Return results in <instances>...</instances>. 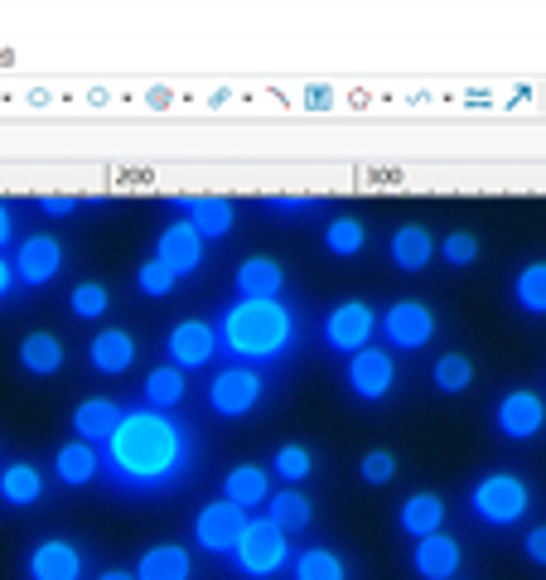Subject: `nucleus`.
I'll list each match as a JSON object with an SVG mask.
<instances>
[{"label":"nucleus","mask_w":546,"mask_h":580,"mask_svg":"<svg viewBox=\"0 0 546 580\" xmlns=\"http://www.w3.org/2000/svg\"><path fill=\"white\" fill-rule=\"evenodd\" d=\"M107 470L121 488H136V494L170 488L189 470V435L180 421H170L155 407L121 411L107 440Z\"/></svg>","instance_id":"obj_1"},{"label":"nucleus","mask_w":546,"mask_h":580,"mask_svg":"<svg viewBox=\"0 0 546 580\" xmlns=\"http://www.w3.org/2000/svg\"><path fill=\"white\" fill-rule=\"evenodd\" d=\"M222 349L232 359L247 363H271L291 349L295 339V315L281 305V300H238V305L222 315Z\"/></svg>","instance_id":"obj_2"},{"label":"nucleus","mask_w":546,"mask_h":580,"mask_svg":"<svg viewBox=\"0 0 546 580\" xmlns=\"http://www.w3.org/2000/svg\"><path fill=\"white\" fill-rule=\"evenodd\" d=\"M232 556H238V571L242 576L266 580V576H276L286 561H291V542H286V532L276 528L271 518H247V528H242Z\"/></svg>","instance_id":"obj_3"},{"label":"nucleus","mask_w":546,"mask_h":580,"mask_svg":"<svg viewBox=\"0 0 546 580\" xmlns=\"http://www.w3.org/2000/svg\"><path fill=\"white\" fill-rule=\"evenodd\" d=\"M474 512L478 522H488V528H508V522H518L522 512H527V484L512 474H488L474 484Z\"/></svg>","instance_id":"obj_4"},{"label":"nucleus","mask_w":546,"mask_h":580,"mask_svg":"<svg viewBox=\"0 0 546 580\" xmlns=\"http://www.w3.org/2000/svg\"><path fill=\"white\" fill-rule=\"evenodd\" d=\"M256 401H262V377L252 367H222L214 387H208V407L218 416H247Z\"/></svg>","instance_id":"obj_5"},{"label":"nucleus","mask_w":546,"mask_h":580,"mask_svg":"<svg viewBox=\"0 0 546 580\" xmlns=\"http://www.w3.org/2000/svg\"><path fill=\"white\" fill-rule=\"evenodd\" d=\"M242 528H247V512H242V508H232L228 498H222V504H208L204 512H198L194 537H198V546H204V552H214V556H232V546H238Z\"/></svg>","instance_id":"obj_6"},{"label":"nucleus","mask_w":546,"mask_h":580,"mask_svg":"<svg viewBox=\"0 0 546 580\" xmlns=\"http://www.w3.org/2000/svg\"><path fill=\"white\" fill-rule=\"evenodd\" d=\"M373 329H377L373 310H367L363 300H349V305L329 310V319H325V343H329V349H339V353H359V349H367Z\"/></svg>","instance_id":"obj_7"},{"label":"nucleus","mask_w":546,"mask_h":580,"mask_svg":"<svg viewBox=\"0 0 546 580\" xmlns=\"http://www.w3.org/2000/svg\"><path fill=\"white\" fill-rule=\"evenodd\" d=\"M165 349H170V359H174L180 373H189V367H204L218 353V329L204 325V319H184V325L170 329Z\"/></svg>","instance_id":"obj_8"},{"label":"nucleus","mask_w":546,"mask_h":580,"mask_svg":"<svg viewBox=\"0 0 546 580\" xmlns=\"http://www.w3.org/2000/svg\"><path fill=\"white\" fill-rule=\"evenodd\" d=\"M392 383H397V363L387 359L383 349H359L349 359V387L363 401H383L387 392H392Z\"/></svg>","instance_id":"obj_9"},{"label":"nucleus","mask_w":546,"mask_h":580,"mask_svg":"<svg viewBox=\"0 0 546 580\" xmlns=\"http://www.w3.org/2000/svg\"><path fill=\"white\" fill-rule=\"evenodd\" d=\"M387 343L392 349H426L430 334H436V315H430L421 300H401V305L387 310Z\"/></svg>","instance_id":"obj_10"},{"label":"nucleus","mask_w":546,"mask_h":580,"mask_svg":"<svg viewBox=\"0 0 546 580\" xmlns=\"http://www.w3.org/2000/svg\"><path fill=\"white\" fill-rule=\"evenodd\" d=\"M155 262H165L174 276H194L198 266H204V238L194 232V222H170V228L160 232Z\"/></svg>","instance_id":"obj_11"},{"label":"nucleus","mask_w":546,"mask_h":580,"mask_svg":"<svg viewBox=\"0 0 546 580\" xmlns=\"http://www.w3.org/2000/svg\"><path fill=\"white\" fill-rule=\"evenodd\" d=\"M170 208H180L184 222H194V232L204 242L208 238H228V232H232V204H228V198H218V194H204V198L174 194Z\"/></svg>","instance_id":"obj_12"},{"label":"nucleus","mask_w":546,"mask_h":580,"mask_svg":"<svg viewBox=\"0 0 546 580\" xmlns=\"http://www.w3.org/2000/svg\"><path fill=\"white\" fill-rule=\"evenodd\" d=\"M15 281L20 286H49L53 276H59V266H63V247L53 238H29L25 247L15 252Z\"/></svg>","instance_id":"obj_13"},{"label":"nucleus","mask_w":546,"mask_h":580,"mask_svg":"<svg viewBox=\"0 0 546 580\" xmlns=\"http://www.w3.org/2000/svg\"><path fill=\"white\" fill-rule=\"evenodd\" d=\"M542 426H546V407L537 392H508L498 401V431L508 440H532Z\"/></svg>","instance_id":"obj_14"},{"label":"nucleus","mask_w":546,"mask_h":580,"mask_svg":"<svg viewBox=\"0 0 546 580\" xmlns=\"http://www.w3.org/2000/svg\"><path fill=\"white\" fill-rule=\"evenodd\" d=\"M83 576V552L73 542H39L29 556V580H77Z\"/></svg>","instance_id":"obj_15"},{"label":"nucleus","mask_w":546,"mask_h":580,"mask_svg":"<svg viewBox=\"0 0 546 580\" xmlns=\"http://www.w3.org/2000/svg\"><path fill=\"white\" fill-rule=\"evenodd\" d=\"M281 286H286V271L281 262L271 256H247L238 266V295L242 300H281Z\"/></svg>","instance_id":"obj_16"},{"label":"nucleus","mask_w":546,"mask_h":580,"mask_svg":"<svg viewBox=\"0 0 546 580\" xmlns=\"http://www.w3.org/2000/svg\"><path fill=\"white\" fill-rule=\"evenodd\" d=\"M416 576H426V580H450L454 571H460V542L454 537H445V532H430V537H421L416 542Z\"/></svg>","instance_id":"obj_17"},{"label":"nucleus","mask_w":546,"mask_h":580,"mask_svg":"<svg viewBox=\"0 0 546 580\" xmlns=\"http://www.w3.org/2000/svg\"><path fill=\"white\" fill-rule=\"evenodd\" d=\"M266 488H271V479H266L262 464H238L228 479H222V498H228L232 508H256V504H266Z\"/></svg>","instance_id":"obj_18"},{"label":"nucleus","mask_w":546,"mask_h":580,"mask_svg":"<svg viewBox=\"0 0 546 580\" xmlns=\"http://www.w3.org/2000/svg\"><path fill=\"white\" fill-rule=\"evenodd\" d=\"M131 363H136V343H131L126 329H102L93 339V367L97 373L117 377V373H126Z\"/></svg>","instance_id":"obj_19"},{"label":"nucleus","mask_w":546,"mask_h":580,"mask_svg":"<svg viewBox=\"0 0 546 580\" xmlns=\"http://www.w3.org/2000/svg\"><path fill=\"white\" fill-rule=\"evenodd\" d=\"M430 256H436V238H430L426 228H416V222L401 228L392 238V262L401 266V271H426Z\"/></svg>","instance_id":"obj_20"},{"label":"nucleus","mask_w":546,"mask_h":580,"mask_svg":"<svg viewBox=\"0 0 546 580\" xmlns=\"http://www.w3.org/2000/svg\"><path fill=\"white\" fill-rule=\"evenodd\" d=\"M117 421H121V407H117V401L93 397V401H83V407H77L73 426H77V435H83L87 445H93V440H111V431H117Z\"/></svg>","instance_id":"obj_21"},{"label":"nucleus","mask_w":546,"mask_h":580,"mask_svg":"<svg viewBox=\"0 0 546 580\" xmlns=\"http://www.w3.org/2000/svg\"><path fill=\"white\" fill-rule=\"evenodd\" d=\"M440 522H445V504L436 494H416V498H407V508H401V532L407 537H430V532H440Z\"/></svg>","instance_id":"obj_22"},{"label":"nucleus","mask_w":546,"mask_h":580,"mask_svg":"<svg viewBox=\"0 0 546 580\" xmlns=\"http://www.w3.org/2000/svg\"><path fill=\"white\" fill-rule=\"evenodd\" d=\"M136 580H189V552L184 546H150L136 566Z\"/></svg>","instance_id":"obj_23"},{"label":"nucleus","mask_w":546,"mask_h":580,"mask_svg":"<svg viewBox=\"0 0 546 580\" xmlns=\"http://www.w3.org/2000/svg\"><path fill=\"white\" fill-rule=\"evenodd\" d=\"M0 498H5L10 508H29L44 498V479L35 464H10L5 474H0Z\"/></svg>","instance_id":"obj_24"},{"label":"nucleus","mask_w":546,"mask_h":580,"mask_svg":"<svg viewBox=\"0 0 546 580\" xmlns=\"http://www.w3.org/2000/svg\"><path fill=\"white\" fill-rule=\"evenodd\" d=\"M20 367L35 377H49L63 367V343L53 339V334H29L25 343H20Z\"/></svg>","instance_id":"obj_25"},{"label":"nucleus","mask_w":546,"mask_h":580,"mask_svg":"<svg viewBox=\"0 0 546 580\" xmlns=\"http://www.w3.org/2000/svg\"><path fill=\"white\" fill-rule=\"evenodd\" d=\"M53 470H59L63 484H93L97 479V450L87 440H73V445H63L59 450V460H53Z\"/></svg>","instance_id":"obj_26"},{"label":"nucleus","mask_w":546,"mask_h":580,"mask_svg":"<svg viewBox=\"0 0 546 580\" xmlns=\"http://www.w3.org/2000/svg\"><path fill=\"white\" fill-rule=\"evenodd\" d=\"M310 518H315V508H310V498L295 494V488H286V494L271 498V522L286 532V537H291V532H305Z\"/></svg>","instance_id":"obj_27"},{"label":"nucleus","mask_w":546,"mask_h":580,"mask_svg":"<svg viewBox=\"0 0 546 580\" xmlns=\"http://www.w3.org/2000/svg\"><path fill=\"white\" fill-rule=\"evenodd\" d=\"M146 401L155 411H174L184 401V373L180 367H155L146 377Z\"/></svg>","instance_id":"obj_28"},{"label":"nucleus","mask_w":546,"mask_h":580,"mask_svg":"<svg viewBox=\"0 0 546 580\" xmlns=\"http://www.w3.org/2000/svg\"><path fill=\"white\" fill-rule=\"evenodd\" d=\"M512 295H518L522 310H532V315H546V262H532L518 271V286H512Z\"/></svg>","instance_id":"obj_29"},{"label":"nucleus","mask_w":546,"mask_h":580,"mask_svg":"<svg viewBox=\"0 0 546 580\" xmlns=\"http://www.w3.org/2000/svg\"><path fill=\"white\" fill-rule=\"evenodd\" d=\"M363 242H367V232H363L359 218H333L329 232H325V247H329L333 256H359Z\"/></svg>","instance_id":"obj_30"},{"label":"nucleus","mask_w":546,"mask_h":580,"mask_svg":"<svg viewBox=\"0 0 546 580\" xmlns=\"http://www.w3.org/2000/svg\"><path fill=\"white\" fill-rule=\"evenodd\" d=\"M474 383V363L464 359V353H445V359L436 363V387L440 392H464V387Z\"/></svg>","instance_id":"obj_31"},{"label":"nucleus","mask_w":546,"mask_h":580,"mask_svg":"<svg viewBox=\"0 0 546 580\" xmlns=\"http://www.w3.org/2000/svg\"><path fill=\"white\" fill-rule=\"evenodd\" d=\"M295 580H349V576H343V561L333 552H305L295 561Z\"/></svg>","instance_id":"obj_32"},{"label":"nucleus","mask_w":546,"mask_h":580,"mask_svg":"<svg viewBox=\"0 0 546 580\" xmlns=\"http://www.w3.org/2000/svg\"><path fill=\"white\" fill-rule=\"evenodd\" d=\"M315 470V455L305 450V445H286L281 455H276V474L286 479V484H300V479H310Z\"/></svg>","instance_id":"obj_33"},{"label":"nucleus","mask_w":546,"mask_h":580,"mask_svg":"<svg viewBox=\"0 0 546 580\" xmlns=\"http://www.w3.org/2000/svg\"><path fill=\"white\" fill-rule=\"evenodd\" d=\"M174 281H180V276H174L165 262H146V266H141V271H136L141 295H155V300H165V295H170V290H174Z\"/></svg>","instance_id":"obj_34"},{"label":"nucleus","mask_w":546,"mask_h":580,"mask_svg":"<svg viewBox=\"0 0 546 580\" xmlns=\"http://www.w3.org/2000/svg\"><path fill=\"white\" fill-rule=\"evenodd\" d=\"M102 310H107V286L87 281V286L73 290V315H77V319H97Z\"/></svg>","instance_id":"obj_35"},{"label":"nucleus","mask_w":546,"mask_h":580,"mask_svg":"<svg viewBox=\"0 0 546 580\" xmlns=\"http://www.w3.org/2000/svg\"><path fill=\"white\" fill-rule=\"evenodd\" d=\"M262 208L266 214H315V208H325V198H315V194H266L262 198Z\"/></svg>","instance_id":"obj_36"},{"label":"nucleus","mask_w":546,"mask_h":580,"mask_svg":"<svg viewBox=\"0 0 546 580\" xmlns=\"http://www.w3.org/2000/svg\"><path fill=\"white\" fill-rule=\"evenodd\" d=\"M440 252H445V262H450V266H474L478 262V238H474V232H450Z\"/></svg>","instance_id":"obj_37"},{"label":"nucleus","mask_w":546,"mask_h":580,"mask_svg":"<svg viewBox=\"0 0 546 580\" xmlns=\"http://www.w3.org/2000/svg\"><path fill=\"white\" fill-rule=\"evenodd\" d=\"M359 474L367 479V484H392L397 460H392L387 450H367V455H363V464H359Z\"/></svg>","instance_id":"obj_38"},{"label":"nucleus","mask_w":546,"mask_h":580,"mask_svg":"<svg viewBox=\"0 0 546 580\" xmlns=\"http://www.w3.org/2000/svg\"><path fill=\"white\" fill-rule=\"evenodd\" d=\"M39 208L49 218H69V214H77V208H83V198H73V194H44Z\"/></svg>","instance_id":"obj_39"},{"label":"nucleus","mask_w":546,"mask_h":580,"mask_svg":"<svg viewBox=\"0 0 546 580\" xmlns=\"http://www.w3.org/2000/svg\"><path fill=\"white\" fill-rule=\"evenodd\" d=\"M527 556H532L537 566H546V528H532V532H527Z\"/></svg>","instance_id":"obj_40"},{"label":"nucleus","mask_w":546,"mask_h":580,"mask_svg":"<svg viewBox=\"0 0 546 580\" xmlns=\"http://www.w3.org/2000/svg\"><path fill=\"white\" fill-rule=\"evenodd\" d=\"M10 290H15V266H10L5 256H0V300H5Z\"/></svg>","instance_id":"obj_41"},{"label":"nucleus","mask_w":546,"mask_h":580,"mask_svg":"<svg viewBox=\"0 0 546 580\" xmlns=\"http://www.w3.org/2000/svg\"><path fill=\"white\" fill-rule=\"evenodd\" d=\"M305 102H310V107H329V87H310Z\"/></svg>","instance_id":"obj_42"},{"label":"nucleus","mask_w":546,"mask_h":580,"mask_svg":"<svg viewBox=\"0 0 546 580\" xmlns=\"http://www.w3.org/2000/svg\"><path fill=\"white\" fill-rule=\"evenodd\" d=\"M5 242H10V214H5V204H0V252H5Z\"/></svg>","instance_id":"obj_43"},{"label":"nucleus","mask_w":546,"mask_h":580,"mask_svg":"<svg viewBox=\"0 0 546 580\" xmlns=\"http://www.w3.org/2000/svg\"><path fill=\"white\" fill-rule=\"evenodd\" d=\"M102 580H136V576H126V571H107Z\"/></svg>","instance_id":"obj_44"}]
</instances>
